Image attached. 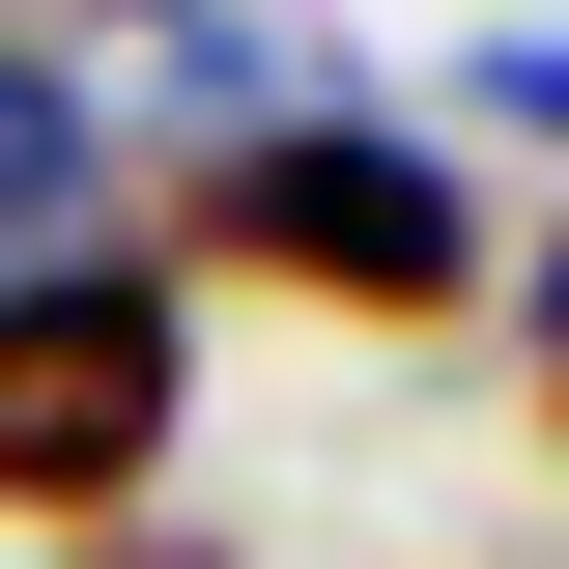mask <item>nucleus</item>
<instances>
[{"label": "nucleus", "mask_w": 569, "mask_h": 569, "mask_svg": "<svg viewBox=\"0 0 569 569\" xmlns=\"http://www.w3.org/2000/svg\"><path fill=\"white\" fill-rule=\"evenodd\" d=\"M171 284H284V313H485L512 284V228H485V171L456 142H399V114H257V142H171V228H142Z\"/></svg>", "instance_id": "1"}, {"label": "nucleus", "mask_w": 569, "mask_h": 569, "mask_svg": "<svg viewBox=\"0 0 569 569\" xmlns=\"http://www.w3.org/2000/svg\"><path fill=\"white\" fill-rule=\"evenodd\" d=\"M171 427H200V284L171 257H29L0 284V541H114L171 512Z\"/></svg>", "instance_id": "2"}, {"label": "nucleus", "mask_w": 569, "mask_h": 569, "mask_svg": "<svg viewBox=\"0 0 569 569\" xmlns=\"http://www.w3.org/2000/svg\"><path fill=\"white\" fill-rule=\"evenodd\" d=\"M86 200H114V86H86L58 29H0V284L86 257Z\"/></svg>", "instance_id": "3"}, {"label": "nucleus", "mask_w": 569, "mask_h": 569, "mask_svg": "<svg viewBox=\"0 0 569 569\" xmlns=\"http://www.w3.org/2000/svg\"><path fill=\"white\" fill-rule=\"evenodd\" d=\"M456 114H485V142H569V29H512V58L456 86Z\"/></svg>", "instance_id": "4"}, {"label": "nucleus", "mask_w": 569, "mask_h": 569, "mask_svg": "<svg viewBox=\"0 0 569 569\" xmlns=\"http://www.w3.org/2000/svg\"><path fill=\"white\" fill-rule=\"evenodd\" d=\"M29 569H228L200 512H114V541H29Z\"/></svg>", "instance_id": "5"}, {"label": "nucleus", "mask_w": 569, "mask_h": 569, "mask_svg": "<svg viewBox=\"0 0 569 569\" xmlns=\"http://www.w3.org/2000/svg\"><path fill=\"white\" fill-rule=\"evenodd\" d=\"M512 342H541V427H569V228H541V284H512Z\"/></svg>", "instance_id": "6"}, {"label": "nucleus", "mask_w": 569, "mask_h": 569, "mask_svg": "<svg viewBox=\"0 0 569 569\" xmlns=\"http://www.w3.org/2000/svg\"><path fill=\"white\" fill-rule=\"evenodd\" d=\"M114 29H171V0H114Z\"/></svg>", "instance_id": "7"}]
</instances>
